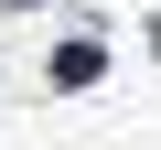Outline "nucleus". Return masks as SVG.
<instances>
[{
	"mask_svg": "<svg viewBox=\"0 0 161 150\" xmlns=\"http://www.w3.org/2000/svg\"><path fill=\"white\" fill-rule=\"evenodd\" d=\"M54 86H97V43H64L54 54Z\"/></svg>",
	"mask_w": 161,
	"mask_h": 150,
	"instance_id": "f257e3e1",
	"label": "nucleus"
}]
</instances>
